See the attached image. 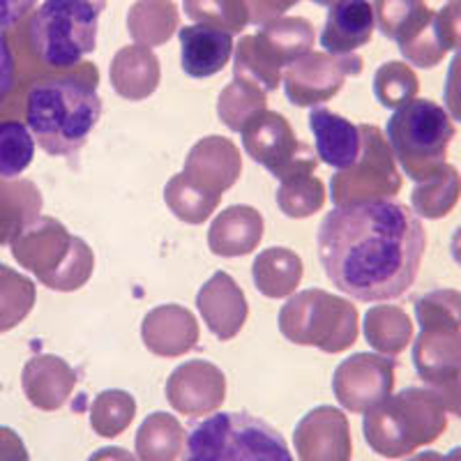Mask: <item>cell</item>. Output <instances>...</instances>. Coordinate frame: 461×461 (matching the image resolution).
Returning a JSON list of instances; mask_svg holds the SVG:
<instances>
[{
    "instance_id": "obj_32",
    "label": "cell",
    "mask_w": 461,
    "mask_h": 461,
    "mask_svg": "<svg viewBox=\"0 0 461 461\" xmlns=\"http://www.w3.org/2000/svg\"><path fill=\"white\" fill-rule=\"evenodd\" d=\"M434 32L446 51H461V0H452L450 5L434 14Z\"/></svg>"
},
{
    "instance_id": "obj_22",
    "label": "cell",
    "mask_w": 461,
    "mask_h": 461,
    "mask_svg": "<svg viewBox=\"0 0 461 461\" xmlns=\"http://www.w3.org/2000/svg\"><path fill=\"white\" fill-rule=\"evenodd\" d=\"M185 429L168 413H152L137 434V455L141 461H176L183 452Z\"/></svg>"
},
{
    "instance_id": "obj_26",
    "label": "cell",
    "mask_w": 461,
    "mask_h": 461,
    "mask_svg": "<svg viewBox=\"0 0 461 461\" xmlns=\"http://www.w3.org/2000/svg\"><path fill=\"white\" fill-rule=\"evenodd\" d=\"M35 139L26 122L0 121V180H14L32 164Z\"/></svg>"
},
{
    "instance_id": "obj_31",
    "label": "cell",
    "mask_w": 461,
    "mask_h": 461,
    "mask_svg": "<svg viewBox=\"0 0 461 461\" xmlns=\"http://www.w3.org/2000/svg\"><path fill=\"white\" fill-rule=\"evenodd\" d=\"M319 180L310 178V176H298V178L284 180L277 192V203L284 210V215L307 217L314 210H319L321 203H323V196H310V192H307Z\"/></svg>"
},
{
    "instance_id": "obj_9",
    "label": "cell",
    "mask_w": 461,
    "mask_h": 461,
    "mask_svg": "<svg viewBox=\"0 0 461 461\" xmlns=\"http://www.w3.org/2000/svg\"><path fill=\"white\" fill-rule=\"evenodd\" d=\"M242 146L254 162L266 167L279 180L307 176L316 168V158L310 146L295 141V134L286 121L273 111L252 115L242 125Z\"/></svg>"
},
{
    "instance_id": "obj_41",
    "label": "cell",
    "mask_w": 461,
    "mask_h": 461,
    "mask_svg": "<svg viewBox=\"0 0 461 461\" xmlns=\"http://www.w3.org/2000/svg\"><path fill=\"white\" fill-rule=\"evenodd\" d=\"M450 249H452V258L461 266V226L455 230V236H452Z\"/></svg>"
},
{
    "instance_id": "obj_10",
    "label": "cell",
    "mask_w": 461,
    "mask_h": 461,
    "mask_svg": "<svg viewBox=\"0 0 461 461\" xmlns=\"http://www.w3.org/2000/svg\"><path fill=\"white\" fill-rule=\"evenodd\" d=\"M362 155L348 171H339L332 180V201L335 205L351 201H369L394 196L402 187V178L394 167L390 146L376 127H360Z\"/></svg>"
},
{
    "instance_id": "obj_29",
    "label": "cell",
    "mask_w": 461,
    "mask_h": 461,
    "mask_svg": "<svg viewBox=\"0 0 461 461\" xmlns=\"http://www.w3.org/2000/svg\"><path fill=\"white\" fill-rule=\"evenodd\" d=\"M420 90V81L409 65L390 60L383 68L376 69L374 77V95L383 106L388 109H399L406 102L415 100Z\"/></svg>"
},
{
    "instance_id": "obj_28",
    "label": "cell",
    "mask_w": 461,
    "mask_h": 461,
    "mask_svg": "<svg viewBox=\"0 0 461 461\" xmlns=\"http://www.w3.org/2000/svg\"><path fill=\"white\" fill-rule=\"evenodd\" d=\"M134 411L137 406L131 394L122 390H106L90 406V425L97 431V436L113 438L130 427Z\"/></svg>"
},
{
    "instance_id": "obj_3",
    "label": "cell",
    "mask_w": 461,
    "mask_h": 461,
    "mask_svg": "<svg viewBox=\"0 0 461 461\" xmlns=\"http://www.w3.org/2000/svg\"><path fill=\"white\" fill-rule=\"evenodd\" d=\"M447 429V411L438 394L427 388H406L388 394L362 420V434L376 455L399 459L429 446Z\"/></svg>"
},
{
    "instance_id": "obj_4",
    "label": "cell",
    "mask_w": 461,
    "mask_h": 461,
    "mask_svg": "<svg viewBox=\"0 0 461 461\" xmlns=\"http://www.w3.org/2000/svg\"><path fill=\"white\" fill-rule=\"evenodd\" d=\"M104 0H44L28 22L35 58L49 69H74L97 44Z\"/></svg>"
},
{
    "instance_id": "obj_37",
    "label": "cell",
    "mask_w": 461,
    "mask_h": 461,
    "mask_svg": "<svg viewBox=\"0 0 461 461\" xmlns=\"http://www.w3.org/2000/svg\"><path fill=\"white\" fill-rule=\"evenodd\" d=\"M0 461H28L23 440L7 427H0Z\"/></svg>"
},
{
    "instance_id": "obj_1",
    "label": "cell",
    "mask_w": 461,
    "mask_h": 461,
    "mask_svg": "<svg viewBox=\"0 0 461 461\" xmlns=\"http://www.w3.org/2000/svg\"><path fill=\"white\" fill-rule=\"evenodd\" d=\"M316 247L332 286L362 303H381L413 286L427 233L409 205L388 199L351 201L323 217Z\"/></svg>"
},
{
    "instance_id": "obj_15",
    "label": "cell",
    "mask_w": 461,
    "mask_h": 461,
    "mask_svg": "<svg viewBox=\"0 0 461 461\" xmlns=\"http://www.w3.org/2000/svg\"><path fill=\"white\" fill-rule=\"evenodd\" d=\"M376 16L369 0H337L330 5L321 44L330 56H348L372 40Z\"/></svg>"
},
{
    "instance_id": "obj_14",
    "label": "cell",
    "mask_w": 461,
    "mask_h": 461,
    "mask_svg": "<svg viewBox=\"0 0 461 461\" xmlns=\"http://www.w3.org/2000/svg\"><path fill=\"white\" fill-rule=\"evenodd\" d=\"M171 406L183 415L215 413L224 402V376L208 362H187L167 383Z\"/></svg>"
},
{
    "instance_id": "obj_7",
    "label": "cell",
    "mask_w": 461,
    "mask_h": 461,
    "mask_svg": "<svg viewBox=\"0 0 461 461\" xmlns=\"http://www.w3.org/2000/svg\"><path fill=\"white\" fill-rule=\"evenodd\" d=\"M314 47V28L304 19L267 22L254 37H242L236 47V79L261 84L263 93L279 86V69L294 65Z\"/></svg>"
},
{
    "instance_id": "obj_21",
    "label": "cell",
    "mask_w": 461,
    "mask_h": 461,
    "mask_svg": "<svg viewBox=\"0 0 461 461\" xmlns=\"http://www.w3.org/2000/svg\"><path fill=\"white\" fill-rule=\"evenodd\" d=\"M461 199V176L452 164H443L438 171L425 183H418L413 189L411 201L420 217L427 220H440L450 215L452 208Z\"/></svg>"
},
{
    "instance_id": "obj_6",
    "label": "cell",
    "mask_w": 461,
    "mask_h": 461,
    "mask_svg": "<svg viewBox=\"0 0 461 461\" xmlns=\"http://www.w3.org/2000/svg\"><path fill=\"white\" fill-rule=\"evenodd\" d=\"M455 139V125L443 106L431 100H411L394 109L388 121V143L403 173L425 183L438 171Z\"/></svg>"
},
{
    "instance_id": "obj_17",
    "label": "cell",
    "mask_w": 461,
    "mask_h": 461,
    "mask_svg": "<svg viewBox=\"0 0 461 461\" xmlns=\"http://www.w3.org/2000/svg\"><path fill=\"white\" fill-rule=\"evenodd\" d=\"M310 130L316 139V155L323 164L348 171L362 155V131L341 115L328 109H314L310 113Z\"/></svg>"
},
{
    "instance_id": "obj_36",
    "label": "cell",
    "mask_w": 461,
    "mask_h": 461,
    "mask_svg": "<svg viewBox=\"0 0 461 461\" xmlns=\"http://www.w3.org/2000/svg\"><path fill=\"white\" fill-rule=\"evenodd\" d=\"M37 0H0V31L7 32L35 10Z\"/></svg>"
},
{
    "instance_id": "obj_2",
    "label": "cell",
    "mask_w": 461,
    "mask_h": 461,
    "mask_svg": "<svg viewBox=\"0 0 461 461\" xmlns=\"http://www.w3.org/2000/svg\"><path fill=\"white\" fill-rule=\"evenodd\" d=\"M97 79L77 74L40 79L26 95V127L51 158H72L88 141L102 115Z\"/></svg>"
},
{
    "instance_id": "obj_33",
    "label": "cell",
    "mask_w": 461,
    "mask_h": 461,
    "mask_svg": "<svg viewBox=\"0 0 461 461\" xmlns=\"http://www.w3.org/2000/svg\"><path fill=\"white\" fill-rule=\"evenodd\" d=\"M443 102H446V111L452 121L461 122V51H456V56L452 58L450 68H447Z\"/></svg>"
},
{
    "instance_id": "obj_42",
    "label": "cell",
    "mask_w": 461,
    "mask_h": 461,
    "mask_svg": "<svg viewBox=\"0 0 461 461\" xmlns=\"http://www.w3.org/2000/svg\"><path fill=\"white\" fill-rule=\"evenodd\" d=\"M314 3H319V5H335L337 0H314Z\"/></svg>"
},
{
    "instance_id": "obj_16",
    "label": "cell",
    "mask_w": 461,
    "mask_h": 461,
    "mask_svg": "<svg viewBox=\"0 0 461 461\" xmlns=\"http://www.w3.org/2000/svg\"><path fill=\"white\" fill-rule=\"evenodd\" d=\"M180 63L192 79H208L215 77L229 65L233 56V37L229 31H221L205 23L180 28Z\"/></svg>"
},
{
    "instance_id": "obj_38",
    "label": "cell",
    "mask_w": 461,
    "mask_h": 461,
    "mask_svg": "<svg viewBox=\"0 0 461 461\" xmlns=\"http://www.w3.org/2000/svg\"><path fill=\"white\" fill-rule=\"evenodd\" d=\"M431 390L438 394V399L443 402L446 411H450V413H455L456 418H461V378H455V381L450 383H443V385Z\"/></svg>"
},
{
    "instance_id": "obj_34",
    "label": "cell",
    "mask_w": 461,
    "mask_h": 461,
    "mask_svg": "<svg viewBox=\"0 0 461 461\" xmlns=\"http://www.w3.org/2000/svg\"><path fill=\"white\" fill-rule=\"evenodd\" d=\"M16 84V63L14 51L10 47L7 32L0 31V106L10 97L12 88Z\"/></svg>"
},
{
    "instance_id": "obj_23",
    "label": "cell",
    "mask_w": 461,
    "mask_h": 461,
    "mask_svg": "<svg viewBox=\"0 0 461 461\" xmlns=\"http://www.w3.org/2000/svg\"><path fill=\"white\" fill-rule=\"evenodd\" d=\"M72 385V372L65 367L63 362H58V357H49L47 369H40L37 365H32V367L28 365L26 378H23V388H26L28 399L44 411L60 409Z\"/></svg>"
},
{
    "instance_id": "obj_40",
    "label": "cell",
    "mask_w": 461,
    "mask_h": 461,
    "mask_svg": "<svg viewBox=\"0 0 461 461\" xmlns=\"http://www.w3.org/2000/svg\"><path fill=\"white\" fill-rule=\"evenodd\" d=\"M409 461H461V447L440 455V452H420V455L411 456Z\"/></svg>"
},
{
    "instance_id": "obj_19",
    "label": "cell",
    "mask_w": 461,
    "mask_h": 461,
    "mask_svg": "<svg viewBox=\"0 0 461 461\" xmlns=\"http://www.w3.org/2000/svg\"><path fill=\"white\" fill-rule=\"evenodd\" d=\"M374 16L378 31L399 44V49L415 42L434 23V12L425 0H374Z\"/></svg>"
},
{
    "instance_id": "obj_27",
    "label": "cell",
    "mask_w": 461,
    "mask_h": 461,
    "mask_svg": "<svg viewBox=\"0 0 461 461\" xmlns=\"http://www.w3.org/2000/svg\"><path fill=\"white\" fill-rule=\"evenodd\" d=\"M415 316L422 330H461V294L438 288L415 303Z\"/></svg>"
},
{
    "instance_id": "obj_35",
    "label": "cell",
    "mask_w": 461,
    "mask_h": 461,
    "mask_svg": "<svg viewBox=\"0 0 461 461\" xmlns=\"http://www.w3.org/2000/svg\"><path fill=\"white\" fill-rule=\"evenodd\" d=\"M298 0H242L247 14H249V22L252 23H263L273 22L275 16H279L282 12H286L288 7L295 5Z\"/></svg>"
},
{
    "instance_id": "obj_11",
    "label": "cell",
    "mask_w": 461,
    "mask_h": 461,
    "mask_svg": "<svg viewBox=\"0 0 461 461\" xmlns=\"http://www.w3.org/2000/svg\"><path fill=\"white\" fill-rule=\"evenodd\" d=\"M362 69L357 56H325V53H307L295 60L286 72V97L295 106H316L330 100L344 86L346 77H356Z\"/></svg>"
},
{
    "instance_id": "obj_39",
    "label": "cell",
    "mask_w": 461,
    "mask_h": 461,
    "mask_svg": "<svg viewBox=\"0 0 461 461\" xmlns=\"http://www.w3.org/2000/svg\"><path fill=\"white\" fill-rule=\"evenodd\" d=\"M88 461H137V459H134L127 450H122V447H104V450L93 452V456H90Z\"/></svg>"
},
{
    "instance_id": "obj_18",
    "label": "cell",
    "mask_w": 461,
    "mask_h": 461,
    "mask_svg": "<svg viewBox=\"0 0 461 461\" xmlns=\"http://www.w3.org/2000/svg\"><path fill=\"white\" fill-rule=\"evenodd\" d=\"M413 362L431 388L461 378V332L422 330L413 346Z\"/></svg>"
},
{
    "instance_id": "obj_12",
    "label": "cell",
    "mask_w": 461,
    "mask_h": 461,
    "mask_svg": "<svg viewBox=\"0 0 461 461\" xmlns=\"http://www.w3.org/2000/svg\"><path fill=\"white\" fill-rule=\"evenodd\" d=\"M394 367L397 362L390 357L357 353L337 367L332 390L346 411L367 413L393 393Z\"/></svg>"
},
{
    "instance_id": "obj_30",
    "label": "cell",
    "mask_w": 461,
    "mask_h": 461,
    "mask_svg": "<svg viewBox=\"0 0 461 461\" xmlns=\"http://www.w3.org/2000/svg\"><path fill=\"white\" fill-rule=\"evenodd\" d=\"M185 14L196 23L240 32L249 22L242 0H185Z\"/></svg>"
},
{
    "instance_id": "obj_8",
    "label": "cell",
    "mask_w": 461,
    "mask_h": 461,
    "mask_svg": "<svg viewBox=\"0 0 461 461\" xmlns=\"http://www.w3.org/2000/svg\"><path fill=\"white\" fill-rule=\"evenodd\" d=\"M353 314L356 310L344 300L321 291H307L284 304L279 328L294 344H312L337 353L356 341L357 319L344 321V316Z\"/></svg>"
},
{
    "instance_id": "obj_25",
    "label": "cell",
    "mask_w": 461,
    "mask_h": 461,
    "mask_svg": "<svg viewBox=\"0 0 461 461\" xmlns=\"http://www.w3.org/2000/svg\"><path fill=\"white\" fill-rule=\"evenodd\" d=\"M257 261L273 267V273L270 270H258V267L252 270L254 284H257V288L263 295H267V298H284V295H288L298 286L300 258L294 252H288L284 247H275L270 252L258 254Z\"/></svg>"
},
{
    "instance_id": "obj_13",
    "label": "cell",
    "mask_w": 461,
    "mask_h": 461,
    "mask_svg": "<svg viewBox=\"0 0 461 461\" xmlns=\"http://www.w3.org/2000/svg\"><path fill=\"white\" fill-rule=\"evenodd\" d=\"M294 447L300 461H351L348 420L332 406H319L298 422Z\"/></svg>"
},
{
    "instance_id": "obj_5",
    "label": "cell",
    "mask_w": 461,
    "mask_h": 461,
    "mask_svg": "<svg viewBox=\"0 0 461 461\" xmlns=\"http://www.w3.org/2000/svg\"><path fill=\"white\" fill-rule=\"evenodd\" d=\"M183 461H294L275 427L252 413H215L189 431Z\"/></svg>"
},
{
    "instance_id": "obj_20",
    "label": "cell",
    "mask_w": 461,
    "mask_h": 461,
    "mask_svg": "<svg viewBox=\"0 0 461 461\" xmlns=\"http://www.w3.org/2000/svg\"><path fill=\"white\" fill-rule=\"evenodd\" d=\"M201 294L208 295L210 300L220 303V307H210V310H201L203 319L208 321V328L215 332L220 339H229L236 335L242 328V321L247 316L245 298H242L240 288L226 273H217L215 277L210 279Z\"/></svg>"
},
{
    "instance_id": "obj_24",
    "label": "cell",
    "mask_w": 461,
    "mask_h": 461,
    "mask_svg": "<svg viewBox=\"0 0 461 461\" xmlns=\"http://www.w3.org/2000/svg\"><path fill=\"white\" fill-rule=\"evenodd\" d=\"M365 337L376 351L397 356L413 337V325L399 307H374L365 316Z\"/></svg>"
}]
</instances>
